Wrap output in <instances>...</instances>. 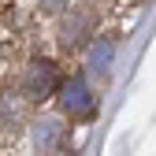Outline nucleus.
<instances>
[{"mask_svg":"<svg viewBox=\"0 0 156 156\" xmlns=\"http://www.w3.org/2000/svg\"><path fill=\"white\" fill-rule=\"evenodd\" d=\"M60 86H63V82H60V71H56L52 60H37V63H30L26 74H23V97H26V101H37V104L48 101Z\"/></svg>","mask_w":156,"mask_h":156,"instance_id":"f257e3e1","label":"nucleus"},{"mask_svg":"<svg viewBox=\"0 0 156 156\" xmlns=\"http://www.w3.org/2000/svg\"><path fill=\"white\" fill-rule=\"evenodd\" d=\"M60 108H63V115H74V119H89L97 112V97L86 82V74H71L60 86Z\"/></svg>","mask_w":156,"mask_h":156,"instance_id":"f03ea898","label":"nucleus"},{"mask_svg":"<svg viewBox=\"0 0 156 156\" xmlns=\"http://www.w3.org/2000/svg\"><path fill=\"white\" fill-rule=\"evenodd\" d=\"M112 60H115V41H112V37H97L93 48H89V71L104 78L112 71Z\"/></svg>","mask_w":156,"mask_h":156,"instance_id":"7ed1b4c3","label":"nucleus"},{"mask_svg":"<svg viewBox=\"0 0 156 156\" xmlns=\"http://www.w3.org/2000/svg\"><path fill=\"white\" fill-rule=\"evenodd\" d=\"M60 138H63L60 119H41V123L34 126V149L37 152H52L56 145H60Z\"/></svg>","mask_w":156,"mask_h":156,"instance_id":"20e7f679","label":"nucleus"},{"mask_svg":"<svg viewBox=\"0 0 156 156\" xmlns=\"http://www.w3.org/2000/svg\"><path fill=\"white\" fill-rule=\"evenodd\" d=\"M86 34H89V19H86V11H67V23H63V30H60V41H63L67 48H74Z\"/></svg>","mask_w":156,"mask_h":156,"instance_id":"39448f33","label":"nucleus"},{"mask_svg":"<svg viewBox=\"0 0 156 156\" xmlns=\"http://www.w3.org/2000/svg\"><path fill=\"white\" fill-rule=\"evenodd\" d=\"M19 115H23V108H19L15 97H0V130H15L19 126Z\"/></svg>","mask_w":156,"mask_h":156,"instance_id":"423d86ee","label":"nucleus"}]
</instances>
